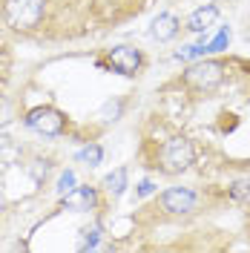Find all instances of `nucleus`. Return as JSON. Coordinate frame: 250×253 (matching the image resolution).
I'll use <instances>...</instances> for the list:
<instances>
[{
    "label": "nucleus",
    "instance_id": "nucleus-3",
    "mask_svg": "<svg viewBox=\"0 0 250 253\" xmlns=\"http://www.w3.org/2000/svg\"><path fill=\"white\" fill-rule=\"evenodd\" d=\"M224 81V63L221 61H199L184 72V84L199 92H213Z\"/></svg>",
    "mask_w": 250,
    "mask_h": 253
},
{
    "label": "nucleus",
    "instance_id": "nucleus-10",
    "mask_svg": "<svg viewBox=\"0 0 250 253\" xmlns=\"http://www.w3.org/2000/svg\"><path fill=\"white\" fill-rule=\"evenodd\" d=\"M104 187L110 190L112 199L124 196V190H126V167H118V170H112V173L104 178Z\"/></svg>",
    "mask_w": 250,
    "mask_h": 253
},
{
    "label": "nucleus",
    "instance_id": "nucleus-6",
    "mask_svg": "<svg viewBox=\"0 0 250 253\" xmlns=\"http://www.w3.org/2000/svg\"><path fill=\"white\" fill-rule=\"evenodd\" d=\"M107 61H110V66L115 69V72H121V75H126V78H132V75H138L144 58H141V52L135 46H115V49H110Z\"/></svg>",
    "mask_w": 250,
    "mask_h": 253
},
{
    "label": "nucleus",
    "instance_id": "nucleus-12",
    "mask_svg": "<svg viewBox=\"0 0 250 253\" xmlns=\"http://www.w3.org/2000/svg\"><path fill=\"white\" fill-rule=\"evenodd\" d=\"M230 199L233 202H250V178H239L230 184Z\"/></svg>",
    "mask_w": 250,
    "mask_h": 253
},
{
    "label": "nucleus",
    "instance_id": "nucleus-14",
    "mask_svg": "<svg viewBox=\"0 0 250 253\" xmlns=\"http://www.w3.org/2000/svg\"><path fill=\"white\" fill-rule=\"evenodd\" d=\"M227 43H230V29H221L219 35L213 38V43L207 46V52H221V49L227 46Z\"/></svg>",
    "mask_w": 250,
    "mask_h": 253
},
{
    "label": "nucleus",
    "instance_id": "nucleus-8",
    "mask_svg": "<svg viewBox=\"0 0 250 253\" xmlns=\"http://www.w3.org/2000/svg\"><path fill=\"white\" fill-rule=\"evenodd\" d=\"M181 29V23H178V17L170 15V12H164V15L153 17V23H150V38H156L158 43H167L172 41L175 35Z\"/></svg>",
    "mask_w": 250,
    "mask_h": 253
},
{
    "label": "nucleus",
    "instance_id": "nucleus-15",
    "mask_svg": "<svg viewBox=\"0 0 250 253\" xmlns=\"http://www.w3.org/2000/svg\"><path fill=\"white\" fill-rule=\"evenodd\" d=\"M153 190H156V184H153L150 178H144V181L138 184V190H135V196H138V199H144V196H150Z\"/></svg>",
    "mask_w": 250,
    "mask_h": 253
},
{
    "label": "nucleus",
    "instance_id": "nucleus-13",
    "mask_svg": "<svg viewBox=\"0 0 250 253\" xmlns=\"http://www.w3.org/2000/svg\"><path fill=\"white\" fill-rule=\"evenodd\" d=\"M69 190H75V173L72 170L61 173V178H58V196H66Z\"/></svg>",
    "mask_w": 250,
    "mask_h": 253
},
{
    "label": "nucleus",
    "instance_id": "nucleus-11",
    "mask_svg": "<svg viewBox=\"0 0 250 253\" xmlns=\"http://www.w3.org/2000/svg\"><path fill=\"white\" fill-rule=\"evenodd\" d=\"M78 164H86V167H98L101 161H104V150H101V144H89V147H83L78 156H75Z\"/></svg>",
    "mask_w": 250,
    "mask_h": 253
},
{
    "label": "nucleus",
    "instance_id": "nucleus-7",
    "mask_svg": "<svg viewBox=\"0 0 250 253\" xmlns=\"http://www.w3.org/2000/svg\"><path fill=\"white\" fill-rule=\"evenodd\" d=\"M61 202H63V207L83 213V210H92L98 205V190L95 187H75V190H69L66 196H61Z\"/></svg>",
    "mask_w": 250,
    "mask_h": 253
},
{
    "label": "nucleus",
    "instance_id": "nucleus-9",
    "mask_svg": "<svg viewBox=\"0 0 250 253\" xmlns=\"http://www.w3.org/2000/svg\"><path fill=\"white\" fill-rule=\"evenodd\" d=\"M216 20H219V6H216V3H204L202 9H196V12L187 17V29L196 32V35H204Z\"/></svg>",
    "mask_w": 250,
    "mask_h": 253
},
{
    "label": "nucleus",
    "instance_id": "nucleus-4",
    "mask_svg": "<svg viewBox=\"0 0 250 253\" xmlns=\"http://www.w3.org/2000/svg\"><path fill=\"white\" fill-rule=\"evenodd\" d=\"M26 126L41 132V135H46V138H58L66 129V115L61 110H55V107H35L26 115Z\"/></svg>",
    "mask_w": 250,
    "mask_h": 253
},
{
    "label": "nucleus",
    "instance_id": "nucleus-2",
    "mask_svg": "<svg viewBox=\"0 0 250 253\" xmlns=\"http://www.w3.org/2000/svg\"><path fill=\"white\" fill-rule=\"evenodd\" d=\"M46 12V0H3V17L12 29H35Z\"/></svg>",
    "mask_w": 250,
    "mask_h": 253
},
{
    "label": "nucleus",
    "instance_id": "nucleus-5",
    "mask_svg": "<svg viewBox=\"0 0 250 253\" xmlns=\"http://www.w3.org/2000/svg\"><path fill=\"white\" fill-rule=\"evenodd\" d=\"M196 205H199V196L190 187H170L161 193V210L170 216H187L196 210Z\"/></svg>",
    "mask_w": 250,
    "mask_h": 253
},
{
    "label": "nucleus",
    "instance_id": "nucleus-1",
    "mask_svg": "<svg viewBox=\"0 0 250 253\" xmlns=\"http://www.w3.org/2000/svg\"><path fill=\"white\" fill-rule=\"evenodd\" d=\"M193 161H196V147H193V141H190L187 135H172L170 141L161 144L156 167L164 175H178V173H184V170H190Z\"/></svg>",
    "mask_w": 250,
    "mask_h": 253
}]
</instances>
